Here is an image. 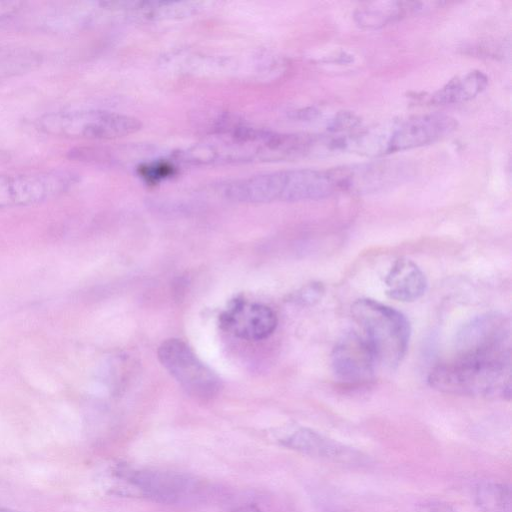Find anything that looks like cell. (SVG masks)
<instances>
[{
  "label": "cell",
  "mask_w": 512,
  "mask_h": 512,
  "mask_svg": "<svg viewBox=\"0 0 512 512\" xmlns=\"http://www.w3.org/2000/svg\"><path fill=\"white\" fill-rule=\"evenodd\" d=\"M14 10V6L8 2H0V20L9 16Z\"/></svg>",
  "instance_id": "cell-20"
},
{
  "label": "cell",
  "mask_w": 512,
  "mask_h": 512,
  "mask_svg": "<svg viewBox=\"0 0 512 512\" xmlns=\"http://www.w3.org/2000/svg\"><path fill=\"white\" fill-rule=\"evenodd\" d=\"M385 285L386 294L391 299L412 302L425 293L427 279L416 263L407 258H400L390 268Z\"/></svg>",
  "instance_id": "cell-12"
},
{
  "label": "cell",
  "mask_w": 512,
  "mask_h": 512,
  "mask_svg": "<svg viewBox=\"0 0 512 512\" xmlns=\"http://www.w3.org/2000/svg\"><path fill=\"white\" fill-rule=\"evenodd\" d=\"M277 439L280 445L314 458L341 464H361L365 461L358 450L307 427L292 428Z\"/></svg>",
  "instance_id": "cell-10"
},
{
  "label": "cell",
  "mask_w": 512,
  "mask_h": 512,
  "mask_svg": "<svg viewBox=\"0 0 512 512\" xmlns=\"http://www.w3.org/2000/svg\"><path fill=\"white\" fill-rule=\"evenodd\" d=\"M353 319L364 332L376 363L393 369L404 358L411 334L407 318L398 310L372 299L351 306Z\"/></svg>",
  "instance_id": "cell-3"
},
{
  "label": "cell",
  "mask_w": 512,
  "mask_h": 512,
  "mask_svg": "<svg viewBox=\"0 0 512 512\" xmlns=\"http://www.w3.org/2000/svg\"><path fill=\"white\" fill-rule=\"evenodd\" d=\"M75 182L73 173L62 170L0 175V205L39 202L65 192Z\"/></svg>",
  "instance_id": "cell-7"
},
{
  "label": "cell",
  "mask_w": 512,
  "mask_h": 512,
  "mask_svg": "<svg viewBox=\"0 0 512 512\" xmlns=\"http://www.w3.org/2000/svg\"><path fill=\"white\" fill-rule=\"evenodd\" d=\"M360 124V119L355 114L343 111L335 115L327 129L331 133H340L356 129Z\"/></svg>",
  "instance_id": "cell-16"
},
{
  "label": "cell",
  "mask_w": 512,
  "mask_h": 512,
  "mask_svg": "<svg viewBox=\"0 0 512 512\" xmlns=\"http://www.w3.org/2000/svg\"><path fill=\"white\" fill-rule=\"evenodd\" d=\"M163 367L192 397L206 401L221 390L220 379L179 339H168L158 349Z\"/></svg>",
  "instance_id": "cell-6"
},
{
  "label": "cell",
  "mask_w": 512,
  "mask_h": 512,
  "mask_svg": "<svg viewBox=\"0 0 512 512\" xmlns=\"http://www.w3.org/2000/svg\"><path fill=\"white\" fill-rule=\"evenodd\" d=\"M474 500L484 512H511V488L503 482L479 483L475 489Z\"/></svg>",
  "instance_id": "cell-15"
},
{
  "label": "cell",
  "mask_w": 512,
  "mask_h": 512,
  "mask_svg": "<svg viewBox=\"0 0 512 512\" xmlns=\"http://www.w3.org/2000/svg\"><path fill=\"white\" fill-rule=\"evenodd\" d=\"M457 129L455 118L443 113L415 116L403 122L390 135L384 152L393 153L437 142Z\"/></svg>",
  "instance_id": "cell-9"
},
{
  "label": "cell",
  "mask_w": 512,
  "mask_h": 512,
  "mask_svg": "<svg viewBox=\"0 0 512 512\" xmlns=\"http://www.w3.org/2000/svg\"><path fill=\"white\" fill-rule=\"evenodd\" d=\"M174 168L167 162H154L141 167L140 174L148 181H158L173 174Z\"/></svg>",
  "instance_id": "cell-17"
},
{
  "label": "cell",
  "mask_w": 512,
  "mask_h": 512,
  "mask_svg": "<svg viewBox=\"0 0 512 512\" xmlns=\"http://www.w3.org/2000/svg\"><path fill=\"white\" fill-rule=\"evenodd\" d=\"M337 191L331 170L292 169L251 176L225 188L228 199L241 203L320 200Z\"/></svg>",
  "instance_id": "cell-2"
},
{
  "label": "cell",
  "mask_w": 512,
  "mask_h": 512,
  "mask_svg": "<svg viewBox=\"0 0 512 512\" xmlns=\"http://www.w3.org/2000/svg\"><path fill=\"white\" fill-rule=\"evenodd\" d=\"M410 512H456L448 503L442 501H427L415 506Z\"/></svg>",
  "instance_id": "cell-19"
},
{
  "label": "cell",
  "mask_w": 512,
  "mask_h": 512,
  "mask_svg": "<svg viewBox=\"0 0 512 512\" xmlns=\"http://www.w3.org/2000/svg\"><path fill=\"white\" fill-rule=\"evenodd\" d=\"M225 329L238 338L258 341L269 337L277 326L274 311L262 304L236 301L221 318Z\"/></svg>",
  "instance_id": "cell-11"
},
{
  "label": "cell",
  "mask_w": 512,
  "mask_h": 512,
  "mask_svg": "<svg viewBox=\"0 0 512 512\" xmlns=\"http://www.w3.org/2000/svg\"><path fill=\"white\" fill-rule=\"evenodd\" d=\"M232 512H261L259 508L253 504L241 506Z\"/></svg>",
  "instance_id": "cell-21"
},
{
  "label": "cell",
  "mask_w": 512,
  "mask_h": 512,
  "mask_svg": "<svg viewBox=\"0 0 512 512\" xmlns=\"http://www.w3.org/2000/svg\"><path fill=\"white\" fill-rule=\"evenodd\" d=\"M425 8L421 2L379 1L360 6L354 13L356 24L363 29H378Z\"/></svg>",
  "instance_id": "cell-13"
},
{
  "label": "cell",
  "mask_w": 512,
  "mask_h": 512,
  "mask_svg": "<svg viewBox=\"0 0 512 512\" xmlns=\"http://www.w3.org/2000/svg\"><path fill=\"white\" fill-rule=\"evenodd\" d=\"M488 85V77L480 70L455 76L431 96L436 105L457 104L469 101L482 93Z\"/></svg>",
  "instance_id": "cell-14"
},
{
  "label": "cell",
  "mask_w": 512,
  "mask_h": 512,
  "mask_svg": "<svg viewBox=\"0 0 512 512\" xmlns=\"http://www.w3.org/2000/svg\"><path fill=\"white\" fill-rule=\"evenodd\" d=\"M324 293L321 283H312L306 286L299 294V300L307 304H313L319 301Z\"/></svg>",
  "instance_id": "cell-18"
},
{
  "label": "cell",
  "mask_w": 512,
  "mask_h": 512,
  "mask_svg": "<svg viewBox=\"0 0 512 512\" xmlns=\"http://www.w3.org/2000/svg\"><path fill=\"white\" fill-rule=\"evenodd\" d=\"M376 360L364 336L355 331L342 335L331 353V367L337 380L349 387L369 383Z\"/></svg>",
  "instance_id": "cell-8"
},
{
  "label": "cell",
  "mask_w": 512,
  "mask_h": 512,
  "mask_svg": "<svg viewBox=\"0 0 512 512\" xmlns=\"http://www.w3.org/2000/svg\"><path fill=\"white\" fill-rule=\"evenodd\" d=\"M41 128L48 134L68 138L110 140L139 131V119L105 110H72L43 116Z\"/></svg>",
  "instance_id": "cell-4"
},
{
  "label": "cell",
  "mask_w": 512,
  "mask_h": 512,
  "mask_svg": "<svg viewBox=\"0 0 512 512\" xmlns=\"http://www.w3.org/2000/svg\"><path fill=\"white\" fill-rule=\"evenodd\" d=\"M116 493L162 503H174L194 488V480L173 471L137 469L119 465L111 471Z\"/></svg>",
  "instance_id": "cell-5"
},
{
  "label": "cell",
  "mask_w": 512,
  "mask_h": 512,
  "mask_svg": "<svg viewBox=\"0 0 512 512\" xmlns=\"http://www.w3.org/2000/svg\"><path fill=\"white\" fill-rule=\"evenodd\" d=\"M0 512H19V511H15V510H11V509H6V508H0Z\"/></svg>",
  "instance_id": "cell-22"
},
{
  "label": "cell",
  "mask_w": 512,
  "mask_h": 512,
  "mask_svg": "<svg viewBox=\"0 0 512 512\" xmlns=\"http://www.w3.org/2000/svg\"><path fill=\"white\" fill-rule=\"evenodd\" d=\"M434 389L461 396L510 399L511 326L499 313L475 318L458 333L452 358L428 376Z\"/></svg>",
  "instance_id": "cell-1"
}]
</instances>
